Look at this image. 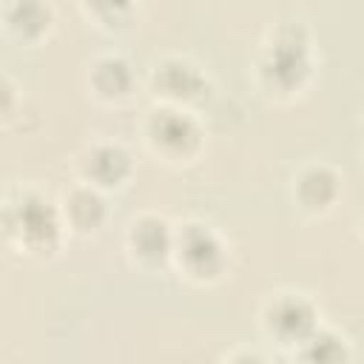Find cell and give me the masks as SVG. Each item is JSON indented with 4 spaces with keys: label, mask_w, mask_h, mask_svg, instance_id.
Segmentation results:
<instances>
[{
    "label": "cell",
    "mask_w": 364,
    "mask_h": 364,
    "mask_svg": "<svg viewBox=\"0 0 364 364\" xmlns=\"http://www.w3.org/2000/svg\"><path fill=\"white\" fill-rule=\"evenodd\" d=\"M316 74L313 31L301 20H284L267 31L253 57V82L273 102L304 94Z\"/></svg>",
    "instance_id": "cell-1"
},
{
    "label": "cell",
    "mask_w": 364,
    "mask_h": 364,
    "mask_svg": "<svg viewBox=\"0 0 364 364\" xmlns=\"http://www.w3.org/2000/svg\"><path fill=\"white\" fill-rule=\"evenodd\" d=\"M0 230H3V245L11 253L34 262L54 259L68 236L57 199H51L34 185L6 191Z\"/></svg>",
    "instance_id": "cell-2"
},
{
    "label": "cell",
    "mask_w": 364,
    "mask_h": 364,
    "mask_svg": "<svg viewBox=\"0 0 364 364\" xmlns=\"http://www.w3.org/2000/svg\"><path fill=\"white\" fill-rule=\"evenodd\" d=\"M148 154L171 168L193 165L205 154V128L196 111L154 102L139 122Z\"/></svg>",
    "instance_id": "cell-3"
},
{
    "label": "cell",
    "mask_w": 364,
    "mask_h": 364,
    "mask_svg": "<svg viewBox=\"0 0 364 364\" xmlns=\"http://www.w3.org/2000/svg\"><path fill=\"white\" fill-rule=\"evenodd\" d=\"M171 267L193 287H213L225 282L230 270V245L210 222L182 219L173 233Z\"/></svg>",
    "instance_id": "cell-4"
},
{
    "label": "cell",
    "mask_w": 364,
    "mask_h": 364,
    "mask_svg": "<svg viewBox=\"0 0 364 364\" xmlns=\"http://www.w3.org/2000/svg\"><path fill=\"white\" fill-rule=\"evenodd\" d=\"M321 324V310L318 304L299 290H276L264 299L259 310V330L262 336L276 344L279 350H299L304 338Z\"/></svg>",
    "instance_id": "cell-5"
},
{
    "label": "cell",
    "mask_w": 364,
    "mask_h": 364,
    "mask_svg": "<svg viewBox=\"0 0 364 364\" xmlns=\"http://www.w3.org/2000/svg\"><path fill=\"white\" fill-rule=\"evenodd\" d=\"M148 91H151L154 102L196 111L199 105H205L210 100L213 82L196 60L182 57V54H168L154 63V68L148 74Z\"/></svg>",
    "instance_id": "cell-6"
},
{
    "label": "cell",
    "mask_w": 364,
    "mask_h": 364,
    "mask_svg": "<svg viewBox=\"0 0 364 364\" xmlns=\"http://www.w3.org/2000/svg\"><path fill=\"white\" fill-rule=\"evenodd\" d=\"M173 233L176 222L156 210H142L128 219L122 233V250L134 270L159 273L173 262Z\"/></svg>",
    "instance_id": "cell-7"
},
{
    "label": "cell",
    "mask_w": 364,
    "mask_h": 364,
    "mask_svg": "<svg viewBox=\"0 0 364 364\" xmlns=\"http://www.w3.org/2000/svg\"><path fill=\"white\" fill-rule=\"evenodd\" d=\"M136 171V159L128 151V145L117 142V139H91L85 142L77 156H74V173L77 179L114 193L122 191Z\"/></svg>",
    "instance_id": "cell-8"
},
{
    "label": "cell",
    "mask_w": 364,
    "mask_h": 364,
    "mask_svg": "<svg viewBox=\"0 0 364 364\" xmlns=\"http://www.w3.org/2000/svg\"><path fill=\"white\" fill-rule=\"evenodd\" d=\"M341 173L321 159L304 162L290 179V202L307 219H321L333 213V208L341 199Z\"/></svg>",
    "instance_id": "cell-9"
},
{
    "label": "cell",
    "mask_w": 364,
    "mask_h": 364,
    "mask_svg": "<svg viewBox=\"0 0 364 364\" xmlns=\"http://www.w3.org/2000/svg\"><path fill=\"white\" fill-rule=\"evenodd\" d=\"M57 205H60V213H63L68 236L91 239V236H100L108 228V219H111L108 193L94 188V185H88V182H82V179H74L60 193Z\"/></svg>",
    "instance_id": "cell-10"
},
{
    "label": "cell",
    "mask_w": 364,
    "mask_h": 364,
    "mask_svg": "<svg viewBox=\"0 0 364 364\" xmlns=\"http://www.w3.org/2000/svg\"><path fill=\"white\" fill-rule=\"evenodd\" d=\"M82 82L88 97L102 105H122L136 94V71L119 51H102L88 60Z\"/></svg>",
    "instance_id": "cell-11"
},
{
    "label": "cell",
    "mask_w": 364,
    "mask_h": 364,
    "mask_svg": "<svg viewBox=\"0 0 364 364\" xmlns=\"http://www.w3.org/2000/svg\"><path fill=\"white\" fill-rule=\"evenodd\" d=\"M0 23H3V34L11 43L23 48H34L51 37L57 26V11L51 0H3Z\"/></svg>",
    "instance_id": "cell-12"
},
{
    "label": "cell",
    "mask_w": 364,
    "mask_h": 364,
    "mask_svg": "<svg viewBox=\"0 0 364 364\" xmlns=\"http://www.w3.org/2000/svg\"><path fill=\"white\" fill-rule=\"evenodd\" d=\"M82 17L105 31V34H122L136 26L145 0H77Z\"/></svg>",
    "instance_id": "cell-13"
},
{
    "label": "cell",
    "mask_w": 364,
    "mask_h": 364,
    "mask_svg": "<svg viewBox=\"0 0 364 364\" xmlns=\"http://www.w3.org/2000/svg\"><path fill=\"white\" fill-rule=\"evenodd\" d=\"M293 358L299 361H310V364H341L353 358V347L350 338L330 327V324H318L299 350H293Z\"/></svg>",
    "instance_id": "cell-14"
},
{
    "label": "cell",
    "mask_w": 364,
    "mask_h": 364,
    "mask_svg": "<svg viewBox=\"0 0 364 364\" xmlns=\"http://www.w3.org/2000/svg\"><path fill=\"white\" fill-rule=\"evenodd\" d=\"M17 102H23V91L14 85V80L6 74L3 77V125L9 128L11 125V119H14V111H17Z\"/></svg>",
    "instance_id": "cell-15"
},
{
    "label": "cell",
    "mask_w": 364,
    "mask_h": 364,
    "mask_svg": "<svg viewBox=\"0 0 364 364\" xmlns=\"http://www.w3.org/2000/svg\"><path fill=\"white\" fill-rule=\"evenodd\" d=\"M222 361H267V355H264V353H256V350L242 347V350L225 353V355H222Z\"/></svg>",
    "instance_id": "cell-16"
},
{
    "label": "cell",
    "mask_w": 364,
    "mask_h": 364,
    "mask_svg": "<svg viewBox=\"0 0 364 364\" xmlns=\"http://www.w3.org/2000/svg\"><path fill=\"white\" fill-rule=\"evenodd\" d=\"M358 233H361V239H364V213H361V219H358Z\"/></svg>",
    "instance_id": "cell-17"
},
{
    "label": "cell",
    "mask_w": 364,
    "mask_h": 364,
    "mask_svg": "<svg viewBox=\"0 0 364 364\" xmlns=\"http://www.w3.org/2000/svg\"><path fill=\"white\" fill-rule=\"evenodd\" d=\"M361 168H364V148H361Z\"/></svg>",
    "instance_id": "cell-18"
},
{
    "label": "cell",
    "mask_w": 364,
    "mask_h": 364,
    "mask_svg": "<svg viewBox=\"0 0 364 364\" xmlns=\"http://www.w3.org/2000/svg\"><path fill=\"white\" fill-rule=\"evenodd\" d=\"M361 125H364V117H361Z\"/></svg>",
    "instance_id": "cell-19"
}]
</instances>
